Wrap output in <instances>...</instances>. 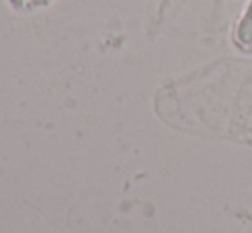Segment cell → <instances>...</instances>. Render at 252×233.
I'll use <instances>...</instances> for the list:
<instances>
[{
    "instance_id": "obj_1",
    "label": "cell",
    "mask_w": 252,
    "mask_h": 233,
    "mask_svg": "<svg viewBox=\"0 0 252 233\" xmlns=\"http://www.w3.org/2000/svg\"><path fill=\"white\" fill-rule=\"evenodd\" d=\"M237 38H239L240 43L252 45V0L247 5L239 26H237Z\"/></svg>"
},
{
    "instance_id": "obj_3",
    "label": "cell",
    "mask_w": 252,
    "mask_h": 233,
    "mask_svg": "<svg viewBox=\"0 0 252 233\" xmlns=\"http://www.w3.org/2000/svg\"><path fill=\"white\" fill-rule=\"evenodd\" d=\"M10 2H12L14 5H21V3H23V0H10Z\"/></svg>"
},
{
    "instance_id": "obj_2",
    "label": "cell",
    "mask_w": 252,
    "mask_h": 233,
    "mask_svg": "<svg viewBox=\"0 0 252 233\" xmlns=\"http://www.w3.org/2000/svg\"><path fill=\"white\" fill-rule=\"evenodd\" d=\"M50 0H33L34 5H43V3H48Z\"/></svg>"
}]
</instances>
